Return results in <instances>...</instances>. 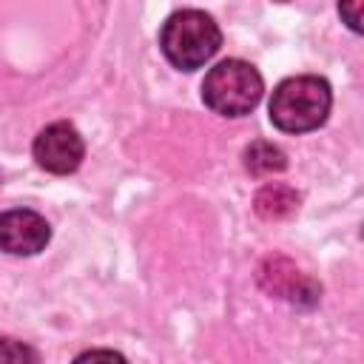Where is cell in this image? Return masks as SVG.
<instances>
[{
    "mask_svg": "<svg viewBox=\"0 0 364 364\" xmlns=\"http://www.w3.org/2000/svg\"><path fill=\"white\" fill-rule=\"evenodd\" d=\"M259 284L270 296H279V299H287V301L313 304L318 299V287L287 259H267L259 267Z\"/></svg>",
    "mask_w": 364,
    "mask_h": 364,
    "instance_id": "8992f818",
    "label": "cell"
},
{
    "mask_svg": "<svg viewBox=\"0 0 364 364\" xmlns=\"http://www.w3.org/2000/svg\"><path fill=\"white\" fill-rule=\"evenodd\" d=\"M245 168L253 176H273V173H282L287 168V156L279 145L256 139L245 148Z\"/></svg>",
    "mask_w": 364,
    "mask_h": 364,
    "instance_id": "ba28073f",
    "label": "cell"
},
{
    "mask_svg": "<svg viewBox=\"0 0 364 364\" xmlns=\"http://www.w3.org/2000/svg\"><path fill=\"white\" fill-rule=\"evenodd\" d=\"M262 74L245 60H222L202 80V100L219 117H245L262 100Z\"/></svg>",
    "mask_w": 364,
    "mask_h": 364,
    "instance_id": "3957f363",
    "label": "cell"
},
{
    "mask_svg": "<svg viewBox=\"0 0 364 364\" xmlns=\"http://www.w3.org/2000/svg\"><path fill=\"white\" fill-rule=\"evenodd\" d=\"M0 358H11V361L31 358V361H37V353H34V350H28V347L14 344V338H0Z\"/></svg>",
    "mask_w": 364,
    "mask_h": 364,
    "instance_id": "30bf717a",
    "label": "cell"
},
{
    "mask_svg": "<svg viewBox=\"0 0 364 364\" xmlns=\"http://www.w3.org/2000/svg\"><path fill=\"white\" fill-rule=\"evenodd\" d=\"M31 154L43 171L54 176H68L82 165L85 142L71 122H51L34 136Z\"/></svg>",
    "mask_w": 364,
    "mask_h": 364,
    "instance_id": "277c9868",
    "label": "cell"
},
{
    "mask_svg": "<svg viewBox=\"0 0 364 364\" xmlns=\"http://www.w3.org/2000/svg\"><path fill=\"white\" fill-rule=\"evenodd\" d=\"M51 239V225L46 216L28 208H14L0 213V250L9 256H34L46 250Z\"/></svg>",
    "mask_w": 364,
    "mask_h": 364,
    "instance_id": "5b68a950",
    "label": "cell"
},
{
    "mask_svg": "<svg viewBox=\"0 0 364 364\" xmlns=\"http://www.w3.org/2000/svg\"><path fill=\"white\" fill-rule=\"evenodd\" d=\"M276 3H290V0H276Z\"/></svg>",
    "mask_w": 364,
    "mask_h": 364,
    "instance_id": "8fae6325",
    "label": "cell"
},
{
    "mask_svg": "<svg viewBox=\"0 0 364 364\" xmlns=\"http://www.w3.org/2000/svg\"><path fill=\"white\" fill-rule=\"evenodd\" d=\"M333 91L324 77L299 74L282 80L270 94V122L284 134H307L327 122Z\"/></svg>",
    "mask_w": 364,
    "mask_h": 364,
    "instance_id": "6da1fadb",
    "label": "cell"
},
{
    "mask_svg": "<svg viewBox=\"0 0 364 364\" xmlns=\"http://www.w3.org/2000/svg\"><path fill=\"white\" fill-rule=\"evenodd\" d=\"M338 14L350 31L361 34V0H338Z\"/></svg>",
    "mask_w": 364,
    "mask_h": 364,
    "instance_id": "9c48e42d",
    "label": "cell"
},
{
    "mask_svg": "<svg viewBox=\"0 0 364 364\" xmlns=\"http://www.w3.org/2000/svg\"><path fill=\"white\" fill-rule=\"evenodd\" d=\"M253 208L262 219H287L299 210V193L284 182H267L259 188Z\"/></svg>",
    "mask_w": 364,
    "mask_h": 364,
    "instance_id": "52a82bcc",
    "label": "cell"
},
{
    "mask_svg": "<svg viewBox=\"0 0 364 364\" xmlns=\"http://www.w3.org/2000/svg\"><path fill=\"white\" fill-rule=\"evenodd\" d=\"M222 46V31L210 14L199 9L173 11L159 31V48L165 60L179 71L202 68Z\"/></svg>",
    "mask_w": 364,
    "mask_h": 364,
    "instance_id": "7a4b0ae2",
    "label": "cell"
}]
</instances>
